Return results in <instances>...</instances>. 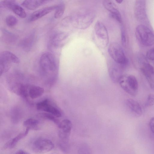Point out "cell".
Listing matches in <instances>:
<instances>
[{"instance_id":"14","label":"cell","mask_w":154,"mask_h":154,"mask_svg":"<svg viewBox=\"0 0 154 154\" xmlns=\"http://www.w3.org/2000/svg\"><path fill=\"white\" fill-rule=\"evenodd\" d=\"M35 36L34 32L31 33L20 42L19 43V46L26 51H30L33 46Z\"/></svg>"},{"instance_id":"30","label":"cell","mask_w":154,"mask_h":154,"mask_svg":"<svg viewBox=\"0 0 154 154\" xmlns=\"http://www.w3.org/2000/svg\"><path fill=\"white\" fill-rule=\"evenodd\" d=\"M59 147L60 149L65 152H68L69 149V146L68 142L60 141L59 143Z\"/></svg>"},{"instance_id":"31","label":"cell","mask_w":154,"mask_h":154,"mask_svg":"<svg viewBox=\"0 0 154 154\" xmlns=\"http://www.w3.org/2000/svg\"><path fill=\"white\" fill-rule=\"evenodd\" d=\"M146 57L149 60H154V47L149 50L146 53Z\"/></svg>"},{"instance_id":"27","label":"cell","mask_w":154,"mask_h":154,"mask_svg":"<svg viewBox=\"0 0 154 154\" xmlns=\"http://www.w3.org/2000/svg\"><path fill=\"white\" fill-rule=\"evenodd\" d=\"M78 154H91L88 145L86 143L81 145L79 149Z\"/></svg>"},{"instance_id":"13","label":"cell","mask_w":154,"mask_h":154,"mask_svg":"<svg viewBox=\"0 0 154 154\" xmlns=\"http://www.w3.org/2000/svg\"><path fill=\"white\" fill-rule=\"evenodd\" d=\"M57 5L48 6L37 10L32 13L29 17L28 20L29 22L34 21L52 11L56 9Z\"/></svg>"},{"instance_id":"12","label":"cell","mask_w":154,"mask_h":154,"mask_svg":"<svg viewBox=\"0 0 154 154\" xmlns=\"http://www.w3.org/2000/svg\"><path fill=\"white\" fill-rule=\"evenodd\" d=\"M104 7L110 12L111 17L116 19L119 23L122 22L120 13L116 5L111 0H104L103 2Z\"/></svg>"},{"instance_id":"24","label":"cell","mask_w":154,"mask_h":154,"mask_svg":"<svg viewBox=\"0 0 154 154\" xmlns=\"http://www.w3.org/2000/svg\"><path fill=\"white\" fill-rule=\"evenodd\" d=\"M65 5L63 2H60L57 5V8L54 14V17L56 19L60 18L63 14L65 9Z\"/></svg>"},{"instance_id":"6","label":"cell","mask_w":154,"mask_h":154,"mask_svg":"<svg viewBox=\"0 0 154 154\" xmlns=\"http://www.w3.org/2000/svg\"><path fill=\"white\" fill-rule=\"evenodd\" d=\"M31 147L32 151L35 153L43 154L53 149L54 145L49 139L41 137L34 140L32 144Z\"/></svg>"},{"instance_id":"23","label":"cell","mask_w":154,"mask_h":154,"mask_svg":"<svg viewBox=\"0 0 154 154\" xmlns=\"http://www.w3.org/2000/svg\"><path fill=\"white\" fill-rule=\"evenodd\" d=\"M11 10L21 18H24L26 17V14L25 10L16 3L12 6Z\"/></svg>"},{"instance_id":"16","label":"cell","mask_w":154,"mask_h":154,"mask_svg":"<svg viewBox=\"0 0 154 154\" xmlns=\"http://www.w3.org/2000/svg\"><path fill=\"white\" fill-rule=\"evenodd\" d=\"M126 103L128 107L134 114L137 116L142 115V108L137 101L132 99H128L126 100Z\"/></svg>"},{"instance_id":"32","label":"cell","mask_w":154,"mask_h":154,"mask_svg":"<svg viewBox=\"0 0 154 154\" xmlns=\"http://www.w3.org/2000/svg\"><path fill=\"white\" fill-rule=\"evenodd\" d=\"M121 36L122 45L125 46L126 44V37L125 30L122 27L121 28Z\"/></svg>"},{"instance_id":"34","label":"cell","mask_w":154,"mask_h":154,"mask_svg":"<svg viewBox=\"0 0 154 154\" xmlns=\"http://www.w3.org/2000/svg\"><path fill=\"white\" fill-rule=\"evenodd\" d=\"M15 154H30L26 151L22 149L18 150L15 153Z\"/></svg>"},{"instance_id":"2","label":"cell","mask_w":154,"mask_h":154,"mask_svg":"<svg viewBox=\"0 0 154 154\" xmlns=\"http://www.w3.org/2000/svg\"><path fill=\"white\" fill-rule=\"evenodd\" d=\"M70 17L71 23L73 26L80 29H85L93 22L95 15L91 11L82 9L75 12Z\"/></svg>"},{"instance_id":"3","label":"cell","mask_w":154,"mask_h":154,"mask_svg":"<svg viewBox=\"0 0 154 154\" xmlns=\"http://www.w3.org/2000/svg\"><path fill=\"white\" fill-rule=\"evenodd\" d=\"M118 82L126 93L133 96L137 95L138 85L137 79L134 76L128 75H121Z\"/></svg>"},{"instance_id":"5","label":"cell","mask_w":154,"mask_h":154,"mask_svg":"<svg viewBox=\"0 0 154 154\" xmlns=\"http://www.w3.org/2000/svg\"><path fill=\"white\" fill-rule=\"evenodd\" d=\"M20 62L18 57L11 52L8 51L2 52L0 54L1 75L9 69L12 63L17 64Z\"/></svg>"},{"instance_id":"9","label":"cell","mask_w":154,"mask_h":154,"mask_svg":"<svg viewBox=\"0 0 154 154\" xmlns=\"http://www.w3.org/2000/svg\"><path fill=\"white\" fill-rule=\"evenodd\" d=\"M94 30L98 41L103 46L106 47L108 43L109 38L105 26L101 22L98 21L95 24Z\"/></svg>"},{"instance_id":"22","label":"cell","mask_w":154,"mask_h":154,"mask_svg":"<svg viewBox=\"0 0 154 154\" xmlns=\"http://www.w3.org/2000/svg\"><path fill=\"white\" fill-rule=\"evenodd\" d=\"M140 70L145 77L152 75L154 74L153 67L147 63H143L140 68Z\"/></svg>"},{"instance_id":"1","label":"cell","mask_w":154,"mask_h":154,"mask_svg":"<svg viewBox=\"0 0 154 154\" xmlns=\"http://www.w3.org/2000/svg\"><path fill=\"white\" fill-rule=\"evenodd\" d=\"M40 71L48 81L52 82L57 75L58 66L54 56L51 53L45 52L41 56L39 61Z\"/></svg>"},{"instance_id":"20","label":"cell","mask_w":154,"mask_h":154,"mask_svg":"<svg viewBox=\"0 0 154 154\" xmlns=\"http://www.w3.org/2000/svg\"><path fill=\"white\" fill-rule=\"evenodd\" d=\"M39 122L36 119L29 118L25 120L23 123V125L26 128L30 130H37L38 129Z\"/></svg>"},{"instance_id":"4","label":"cell","mask_w":154,"mask_h":154,"mask_svg":"<svg viewBox=\"0 0 154 154\" xmlns=\"http://www.w3.org/2000/svg\"><path fill=\"white\" fill-rule=\"evenodd\" d=\"M135 34L143 45L149 46L154 45V33L146 26L140 24L137 26Z\"/></svg>"},{"instance_id":"10","label":"cell","mask_w":154,"mask_h":154,"mask_svg":"<svg viewBox=\"0 0 154 154\" xmlns=\"http://www.w3.org/2000/svg\"><path fill=\"white\" fill-rule=\"evenodd\" d=\"M58 127L59 128L58 135L60 140H69L72 127L71 121L68 119H63L60 121Z\"/></svg>"},{"instance_id":"36","label":"cell","mask_w":154,"mask_h":154,"mask_svg":"<svg viewBox=\"0 0 154 154\" xmlns=\"http://www.w3.org/2000/svg\"><path fill=\"white\" fill-rule=\"evenodd\" d=\"M54 154V153H51V154Z\"/></svg>"},{"instance_id":"11","label":"cell","mask_w":154,"mask_h":154,"mask_svg":"<svg viewBox=\"0 0 154 154\" xmlns=\"http://www.w3.org/2000/svg\"><path fill=\"white\" fill-rule=\"evenodd\" d=\"M134 14L138 20L143 21L147 18L146 1L143 0L136 1L134 5Z\"/></svg>"},{"instance_id":"28","label":"cell","mask_w":154,"mask_h":154,"mask_svg":"<svg viewBox=\"0 0 154 154\" xmlns=\"http://www.w3.org/2000/svg\"><path fill=\"white\" fill-rule=\"evenodd\" d=\"M16 3L14 0H4L0 2V6L11 10L12 6Z\"/></svg>"},{"instance_id":"8","label":"cell","mask_w":154,"mask_h":154,"mask_svg":"<svg viewBox=\"0 0 154 154\" xmlns=\"http://www.w3.org/2000/svg\"><path fill=\"white\" fill-rule=\"evenodd\" d=\"M37 109L46 112L57 117L62 116V112L60 110L53 105L48 99H45L38 102L36 105Z\"/></svg>"},{"instance_id":"21","label":"cell","mask_w":154,"mask_h":154,"mask_svg":"<svg viewBox=\"0 0 154 154\" xmlns=\"http://www.w3.org/2000/svg\"><path fill=\"white\" fill-rule=\"evenodd\" d=\"M68 35L67 33L64 32L56 34L54 35L51 39L52 44L54 47L58 46L60 42L65 39Z\"/></svg>"},{"instance_id":"19","label":"cell","mask_w":154,"mask_h":154,"mask_svg":"<svg viewBox=\"0 0 154 154\" xmlns=\"http://www.w3.org/2000/svg\"><path fill=\"white\" fill-rule=\"evenodd\" d=\"M1 33L3 39L7 43L14 42L17 38L16 35L5 29H2Z\"/></svg>"},{"instance_id":"25","label":"cell","mask_w":154,"mask_h":154,"mask_svg":"<svg viewBox=\"0 0 154 154\" xmlns=\"http://www.w3.org/2000/svg\"><path fill=\"white\" fill-rule=\"evenodd\" d=\"M39 116L42 118L52 121L57 126L60 122V121L55 116L48 113H40L39 114Z\"/></svg>"},{"instance_id":"29","label":"cell","mask_w":154,"mask_h":154,"mask_svg":"<svg viewBox=\"0 0 154 154\" xmlns=\"http://www.w3.org/2000/svg\"><path fill=\"white\" fill-rule=\"evenodd\" d=\"M154 105V94H149L147 97L145 106L147 107L151 106Z\"/></svg>"},{"instance_id":"35","label":"cell","mask_w":154,"mask_h":154,"mask_svg":"<svg viewBox=\"0 0 154 154\" xmlns=\"http://www.w3.org/2000/svg\"><path fill=\"white\" fill-rule=\"evenodd\" d=\"M116 1L117 3L121 4L122 2L123 1L122 0H116Z\"/></svg>"},{"instance_id":"33","label":"cell","mask_w":154,"mask_h":154,"mask_svg":"<svg viewBox=\"0 0 154 154\" xmlns=\"http://www.w3.org/2000/svg\"><path fill=\"white\" fill-rule=\"evenodd\" d=\"M149 125L151 131L154 134V117L152 118L150 120Z\"/></svg>"},{"instance_id":"7","label":"cell","mask_w":154,"mask_h":154,"mask_svg":"<svg viewBox=\"0 0 154 154\" xmlns=\"http://www.w3.org/2000/svg\"><path fill=\"white\" fill-rule=\"evenodd\" d=\"M109 53L111 58L117 63L125 65L128 62V60L125 56L123 51L118 43L112 42L108 48Z\"/></svg>"},{"instance_id":"17","label":"cell","mask_w":154,"mask_h":154,"mask_svg":"<svg viewBox=\"0 0 154 154\" xmlns=\"http://www.w3.org/2000/svg\"><path fill=\"white\" fill-rule=\"evenodd\" d=\"M50 1V0H25L22 2L21 5L28 9L33 10Z\"/></svg>"},{"instance_id":"26","label":"cell","mask_w":154,"mask_h":154,"mask_svg":"<svg viewBox=\"0 0 154 154\" xmlns=\"http://www.w3.org/2000/svg\"><path fill=\"white\" fill-rule=\"evenodd\" d=\"M5 21L6 25L8 26L12 27L17 24L18 20L15 16L12 15H10L6 17Z\"/></svg>"},{"instance_id":"18","label":"cell","mask_w":154,"mask_h":154,"mask_svg":"<svg viewBox=\"0 0 154 154\" xmlns=\"http://www.w3.org/2000/svg\"><path fill=\"white\" fill-rule=\"evenodd\" d=\"M44 92V89L40 86L32 85L29 87L28 94L32 99L37 98L41 96Z\"/></svg>"},{"instance_id":"15","label":"cell","mask_w":154,"mask_h":154,"mask_svg":"<svg viewBox=\"0 0 154 154\" xmlns=\"http://www.w3.org/2000/svg\"><path fill=\"white\" fill-rule=\"evenodd\" d=\"M29 130L26 128L24 132H21L14 138L8 141L3 146L4 149H11L14 148L21 139L25 137Z\"/></svg>"}]
</instances>
